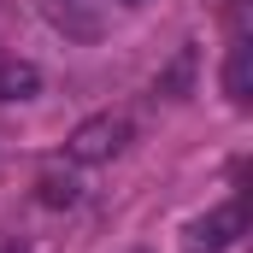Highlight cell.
<instances>
[{"label":"cell","instance_id":"1","mask_svg":"<svg viewBox=\"0 0 253 253\" xmlns=\"http://www.w3.org/2000/svg\"><path fill=\"white\" fill-rule=\"evenodd\" d=\"M129 141H135V118L129 112H94V118H83L71 129L65 153H71V165H112Z\"/></svg>","mask_w":253,"mask_h":253},{"label":"cell","instance_id":"6","mask_svg":"<svg viewBox=\"0 0 253 253\" xmlns=\"http://www.w3.org/2000/svg\"><path fill=\"white\" fill-rule=\"evenodd\" d=\"M189 71H194V47H183V53H177V65L159 77V94H183V88H189Z\"/></svg>","mask_w":253,"mask_h":253},{"label":"cell","instance_id":"5","mask_svg":"<svg viewBox=\"0 0 253 253\" xmlns=\"http://www.w3.org/2000/svg\"><path fill=\"white\" fill-rule=\"evenodd\" d=\"M77 177H71V171H42V177H36V200H42V206H77Z\"/></svg>","mask_w":253,"mask_h":253},{"label":"cell","instance_id":"4","mask_svg":"<svg viewBox=\"0 0 253 253\" xmlns=\"http://www.w3.org/2000/svg\"><path fill=\"white\" fill-rule=\"evenodd\" d=\"M248 65H253V47H248V42H236L230 59H224V94H230V106H248V94H253Z\"/></svg>","mask_w":253,"mask_h":253},{"label":"cell","instance_id":"3","mask_svg":"<svg viewBox=\"0 0 253 253\" xmlns=\"http://www.w3.org/2000/svg\"><path fill=\"white\" fill-rule=\"evenodd\" d=\"M42 94V71L30 59H0V100H36Z\"/></svg>","mask_w":253,"mask_h":253},{"label":"cell","instance_id":"2","mask_svg":"<svg viewBox=\"0 0 253 253\" xmlns=\"http://www.w3.org/2000/svg\"><path fill=\"white\" fill-rule=\"evenodd\" d=\"M248 230V206L242 200H224L212 212H200L189 230H183V253H230Z\"/></svg>","mask_w":253,"mask_h":253}]
</instances>
